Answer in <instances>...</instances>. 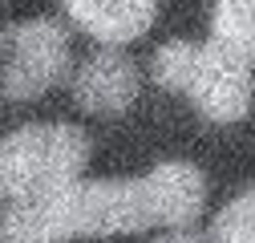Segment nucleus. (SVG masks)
<instances>
[{"label": "nucleus", "mask_w": 255, "mask_h": 243, "mask_svg": "<svg viewBox=\"0 0 255 243\" xmlns=\"http://www.w3.org/2000/svg\"><path fill=\"white\" fill-rule=\"evenodd\" d=\"M89 166V138L77 126H24L0 142V182L8 199H37L77 182Z\"/></svg>", "instance_id": "3"}, {"label": "nucleus", "mask_w": 255, "mask_h": 243, "mask_svg": "<svg viewBox=\"0 0 255 243\" xmlns=\"http://www.w3.org/2000/svg\"><path fill=\"white\" fill-rule=\"evenodd\" d=\"M215 243H255V187L243 191L235 203H227L211 223Z\"/></svg>", "instance_id": "8"}, {"label": "nucleus", "mask_w": 255, "mask_h": 243, "mask_svg": "<svg viewBox=\"0 0 255 243\" xmlns=\"http://www.w3.org/2000/svg\"><path fill=\"white\" fill-rule=\"evenodd\" d=\"M158 243H215V239H203V235H186V231H170L166 239H158Z\"/></svg>", "instance_id": "9"}, {"label": "nucleus", "mask_w": 255, "mask_h": 243, "mask_svg": "<svg viewBox=\"0 0 255 243\" xmlns=\"http://www.w3.org/2000/svg\"><path fill=\"white\" fill-rule=\"evenodd\" d=\"M81 33L102 45L138 41L158 16V0H61Z\"/></svg>", "instance_id": "6"}, {"label": "nucleus", "mask_w": 255, "mask_h": 243, "mask_svg": "<svg viewBox=\"0 0 255 243\" xmlns=\"http://www.w3.org/2000/svg\"><path fill=\"white\" fill-rule=\"evenodd\" d=\"M4 69H0V89L8 102H33L57 81H65L69 65H73V49H69V33L57 20H24L12 24L4 33Z\"/></svg>", "instance_id": "4"}, {"label": "nucleus", "mask_w": 255, "mask_h": 243, "mask_svg": "<svg viewBox=\"0 0 255 243\" xmlns=\"http://www.w3.org/2000/svg\"><path fill=\"white\" fill-rule=\"evenodd\" d=\"M0 203H4V182H0Z\"/></svg>", "instance_id": "10"}, {"label": "nucleus", "mask_w": 255, "mask_h": 243, "mask_svg": "<svg viewBox=\"0 0 255 243\" xmlns=\"http://www.w3.org/2000/svg\"><path fill=\"white\" fill-rule=\"evenodd\" d=\"M207 182L190 162H158L142 178H77L37 199H12L0 243H69L150 227L182 231L203 215Z\"/></svg>", "instance_id": "1"}, {"label": "nucleus", "mask_w": 255, "mask_h": 243, "mask_svg": "<svg viewBox=\"0 0 255 243\" xmlns=\"http://www.w3.org/2000/svg\"><path fill=\"white\" fill-rule=\"evenodd\" d=\"M255 61L227 49L223 41H170L154 53L150 69L162 89H178L190 98L207 122H239L255 98Z\"/></svg>", "instance_id": "2"}, {"label": "nucleus", "mask_w": 255, "mask_h": 243, "mask_svg": "<svg viewBox=\"0 0 255 243\" xmlns=\"http://www.w3.org/2000/svg\"><path fill=\"white\" fill-rule=\"evenodd\" d=\"M211 37L255 61V0H215Z\"/></svg>", "instance_id": "7"}, {"label": "nucleus", "mask_w": 255, "mask_h": 243, "mask_svg": "<svg viewBox=\"0 0 255 243\" xmlns=\"http://www.w3.org/2000/svg\"><path fill=\"white\" fill-rule=\"evenodd\" d=\"M138 65L126 53H118V45H106L102 53H93L81 61V69L73 73V102L85 114H126L138 102Z\"/></svg>", "instance_id": "5"}]
</instances>
